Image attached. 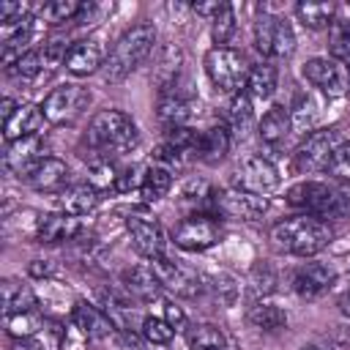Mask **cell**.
Listing matches in <instances>:
<instances>
[{"label": "cell", "mask_w": 350, "mask_h": 350, "mask_svg": "<svg viewBox=\"0 0 350 350\" xmlns=\"http://www.w3.org/2000/svg\"><path fill=\"white\" fill-rule=\"evenodd\" d=\"M107 49H104V41L101 36H88L77 44L68 46V55H66V71L74 74V77H88L98 68H104L107 63Z\"/></svg>", "instance_id": "cell-16"}, {"label": "cell", "mask_w": 350, "mask_h": 350, "mask_svg": "<svg viewBox=\"0 0 350 350\" xmlns=\"http://www.w3.org/2000/svg\"><path fill=\"white\" fill-rule=\"evenodd\" d=\"M211 36L216 46H227L230 38L235 36V8L230 3H221L219 14L211 19Z\"/></svg>", "instance_id": "cell-37"}, {"label": "cell", "mask_w": 350, "mask_h": 350, "mask_svg": "<svg viewBox=\"0 0 350 350\" xmlns=\"http://www.w3.org/2000/svg\"><path fill=\"white\" fill-rule=\"evenodd\" d=\"M5 328L14 339H30L44 328V320L38 312H22V314H8L5 317Z\"/></svg>", "instance_id": "cell-38"}, {"label": "cell", "mask_w": 350, "mask_h": 350, "mask_svg": "<svg viewBox=\"0 0 350 350\" xmlns=\"http://www.w3.org/2000/svg\"><path fill=\"white\" fill-rule=\"evenodd\" d=\"M82 221L79 216H68L63 211L57 213H44L36 219V241L38 243H60V241H77L82 235Z\"/></svg>", "instance_id": "cell-20"}, {"label": "cell", "mask_w": 350, "mask_h": 350, "mask_svg": "<svg viewBox=\"0 0 350 350\" xmlns=\"http://www.w3.org/2000/svg\"><path fill=\"white\" fill-rule=\"evenodd\" d=\"M331 238H334L331 227L323 219L306 213L282 219L271 227V243L295 257H314L331 243Z\"/></svg>", "instance_id": "cell-2"}, {"label": "cell", "mask_w": 350, "mask_h": 350, "mask_svg": "<svg viewBox=\"0 0 350 350\" xmlns=\"http://www.w3.org/2000/svg\"><path fill=\"white\" fill-rule=\"evenodd\" d=\"M197 112V98L191 90H186L180 85V79L175 85H170L167 90L159 93V101H156V118L159 123L170 131V129H180L186 126Z\"/></svg>", "instance_id": "cell-13"}, {"label": "cell", "mask_w": 350, "mask_h": 350, "mask_svg": "<svg viewBox=\"0 0 350 350\" xmlns=\"http://www.w3.org/2000/svg\"><path fill=\"white\" fill-rule=\"evenodd\" d=\"M90 104V90L79 82H63L57 85L55 90L46 93L41 109H44V118L55 126H63V123H74Z\"/></svg>", "instance_id": "cell-8"}, {"label": "cell", "mask_w": 350, "mask_h": 350, "mask_svg": "<svg viewBox=\"0 0 350 350\" xmlns=\"http://www.w3.org/2000/svg\"><path fill=\"white\" fill-rule=\"evenodd\" d=\"M342 142H345V137H342V131L336 126L312 131L309 137H304V142L293 153V172L312 175V172L325 170L328 161H331V156L336 153V148Z\"/></svg>", "instance_id": "cell-5"}, {"label": "cell", "mask_w": 350, "mask_h": 350, "mask_svg": "<svg viewBox=\"0 0 350 350\" xmlns=\"http://www.w3.org/2000/svg\"><path fill=\"white\" fill-rule=\"evenodd\" d=\"M16 107H19V104H16L14 98H8V96L3 98V104H0V115H3V123H5V120L14 115V112H16Z\"/></svg>", "instance_id": "cell-47"}, {"label": "cell", "mask_w": 350, "mask_h": 350, "mask_svg": "<svg viewBox=\"0 0 350 350\" xmlns=\"http://www.w3.org/2000/svg\"><path fill=\"white\" fill-rule=\"evenodd\" d=\"M27 273H30L33 279H52V276L57 273V262H52V260H46V257H36V260L27 262Z\"/></svg>", "instance_id": "cell-44"}, {"label": "cell", "mask_w": 350, "mask_h": 350, "mask_svg": "<svg viewBox=\"0 0 350 350\" xmlns=\"http://www.w3.org/2000/svg\"><path fill=\"white\" fill-rule=\"evenodd\" d=\"M219 8H221V3H194L191 5V11L197 16H205V19H213L219 14Z\"/></svg>", "instance_id": "cell-46"}, {"label": "cell", "mask_w": 350, "mask_h": 350, "mask_svg": "<svg viewBox=\"0 0 350 350\" xmlns=\"http://www.w3.org/2000/svg\"><path fill=\"white\" fill-rule=\"evenodd\" d=\"M88 148L96 153V159H115L129 153L139 142V131L123 109H101L90 118L85 131Z\"/></svg>", "instance_id": "cell-1"}, {"label": "cell", "mask_w": 350, "mask_h": 350, "mask_svg": "<svg viewBox=\"0 0 350 350\" xmlns=\"http://www.w3.org/2000/svg\"><path fill=\"white\" fill-rule=\"evenodd\" d=\"M252 38H254V49L265 57L284 60L295 52L293 25L284 16H276V14H268V11H262V16H257V22L252 27Z\"/></svg>", "instance_id": "cell-6"}, {"label": "cell", "mask_w": 350, "mask_h": 350, "mask_svg": "<svg viewBox=\"0 0 350 350\" xmlns=\"http://www.w3.org/2000/svg\"><path fill=\"white\" fill-rule=\"evenodd\" d=\"M290 129H293V123H290V109H287L284 104H273V107L262 115V120H260V126H257L260 139H262L265 145H282L284 137L290 134Z\"/></svg>", "instance_id": "cell-26"}, {"label": "cell", "mask_w": 350, "mask_h": 350, "mask_svg": "<svg viewBox=\"0 0 350 350\" xmlns=\"http://www.w3.org/2000/svg\"><path fill=\"white\" fill-rule=\"evenodd\" d=\"M123 284L129 287V293H134L139 301H150L161 293V284L156 279V273L150 271V265H134L123 273Z\"/></svg>", "instance_id": "cell-31"}, {"label": "cell", "mask_w": 350, "mask_h": 350, "mask_svg": "<svg viewBox=\"0 0 350 350\" xmlns=\"http://www.w3.org/2000/svg\"><path fill=\"white\" fill-rule=\"evenodd\" d=\"M25 183L36 191L44 194H60L63 189H68V167L63 159L57 156H44L38 164L30 167V172L25 175Z\"/></svg>", "instance_id": "cell-19"}, {"label": "cell", "mask_w": 350, "mask_h": 350, "mask_svg": "<svg viewBox=\"0 0 350 350\" xmlns=\"http://www.w3.org/2000/svg\"><path fill=\"white\" fill-rule=\"evenodd\" d=\"M331 284H334V271L323 262H301L290 271V287L295 290V295L306 301L325 295Z\"/></svg>", "instance_id": "cell-17"}, {"label": "cell", "mask_w": 350, "mask_h": 350, "mask_svg": "<svg viewBox=\"0 0 350 350\" xmlns=\"http://www.w3.org/2000/svg\"><path fill=\"white\" fill-rule=\"evenodd\" d=\"M82 5L85 3H77V0H52V3H44L38 8V16L46 25H66V22H77L79 19Z\"/></svg>", "instance_id": "cell-36"}, {"label": "cell", "mask_w": 350, "mask_h": 350, "mask_svg": "<svg viewBox=\"0 0 350 350\" xmlns=\"http://www.w3.org/2000/svg\"><path fill=\"white\" fill-rule=\"evenodd\" d=\"M325 172L334 175V178H339V180H350V142L347 139L336 148V153L331 156Z\"/></svg>", "instance_id": "cell-42"}, {"label": "cell", "mask_w": 350, "mask_h": 350, "mask_svg": "<svg viewBox=\"0 0 350 350\" xmlns=\"http://www.w3.org/2000/svg\"><path fill=\"white\" fill-rule=\"evenodd\" d=\"M249 323L254 325V328H260V331H282V328H287V312L282 309V306H276V304H265V301H260V304H254L252 309H249Z\"/></svg>", "instance_id": "cell-35"}, {"label": "cell", "mask_w": 350, "mask_h": 350, "mask_svg": "<svg viewBox=\"0 0 350 350\" xmlns=\"http://www.w3.org/2000/svg\"><path fill=\"white\" fill-rule=\"evenodd\" d=\"M186 345H189V350H230L227 347V336L213 323H194V325H189Z\"/></svg>", "instance_id": "cell-33"}, {"label": "cell", "mask_w": 350, "mask_h": 350, "mask_svg": "<svg viewBox=\"0 0 350 350\" xmlns=\"http://www.w3.org/2000/svg\"><path fill=\"white\" fill-rule=\"evenodd\" d=\"M71 320L74 325L88 336V339H104L115 331V323L109 320V314L101 306H93L88 301H77L71 309Z\"/></svg>", "instance_id": "cell-21"}, {"label": "cell", "mask_w": 350, "mask_h": 350, "mask_svg": "<svg viewBox=\"0 0 350 350\" xmlns=\"http://www.w3.org/2000/svg\"><path fill=\"white\" fill-rule=\"evenodd\" d=\"M186 156L180 153V150H175L170 142H161L156 150H153V164H159V167H164V170H170L172 175L175 172H180L183 167H186Z\"/></svg>", "instance_id": "cell-41"}, {"label": "cell", "mask_w": 350, "mask_h": 350, "mask_svg": "<svg viewBox=\"0 0 350 350\" xmlns=\"http://www.w3.org/2000/svg\"><path fill=\"white\" fill-rule=\"evenodd\" d=\"M180 63H183V55H180V49L175 44H167L159 52V63L153 68V82H156L159 93L167 90L170 85H175L180 79Z\"/></svg>", "instance_id": "cell-29"}, {"label": "cell", "mask_w": 350, "mask_h": 350, "mask_svg": "<svg viewBox=\"0 0 350 350\" xmlns=\"http://www.w3.org/2000/svg\"><path fill=\"white\" fill-rule=\"evenodd\" d=\"M328 44H331V57L345 63L350 55V5L336 8V16L328 27Z\"/></svg>", "instance_id": "cell-32"}, {"label": "cell", "mask_w": 350, "mask_h": 350, "mask_svg": "<svg viewBox=\"0 0 350 350\" xmlns=\"http://www.w3.org/2000/svg\"><path fill=\"white\" fill-rule=\"evenodd\" d=\"M345 66H347V71H350V55H347V60H345Z\"/></svg>", "instance_id": "cell-50"}, {"label": "cell", "mask_w": 350, "mask_h": 350, "mask_svg": "<svg viewBox=\"0 0 350 350\" xmlns=\"http://www.w3.org/2000/svg\"><path fill=\"white\" fill-rule=\"evenodd\" d=\"M164 320H167L175 331L186 325V314H183V309H180V306H175L172 301H164Z\"/></svg>", "instance_id": "cell-45"}, {"label": "cell", "mask_w": 350, "mask_h": 350, "mask_svg": "<svg viewBox=\"0 0 350 350\" xmlns=\"http://www.w3.org/2000/svg\"><path fill=\"white\" fill-rule=\"evenodd\" d=\"M57 205L68 216H88L98 205V189L90 183H71L57 194Z\"/></svg>", "instance_id": "cell-23"}, {"label": "cell", "mask_w": 350, "mask_h": 350, "mask_svg": "<svg viewBox=\"0 0 350 350\" xmlns=\"http://www.w3.org/2000/svg\"><path fill=\"white\" fill-rule=\"evenodd\" d=\"M205 74L211 79V85L221 93H241V88L246 85V63L243 55L232 46H213L205 52Z\"/></svg>", "instance_id": "cell-4"}, {"label": "cell", "mask_w": 350, "mask_h": 350, "mask_svg": "<svg viewBox=\"0 0 350 350\" xmlns=\"http://www.w3.org/2000/svg\"><path fill=\"white\" fill-rule=\"evenodd\" d=\"M172 189V172L159 167V164H150L145 172H142V180H139V197L142 202H159L170 194Z\"/></svg>", "instance_id": "cell-28"}, {"label": "cell", "mask_w": 350, "mask_h": 350, "mask_svg": "<svg viewBox=\"0 0 350 350\" xmlns=\"http://www.w3.org/2000/svg\"><path fill=\"white\" fill-rule=\"evenodd\" d=\"M268 211V197L243 191V189H221L213 194V208L211 213L219 219H238V221H257Z\"/></svg>", "instance_id": "cell-10"}, {"label": "cell", "mask_w": 350, "mask_h": 350, "mask_svg": "<svg viewBox=\"0 0 350 350\" xmlns=\"http://www.w3.org/2000/svg\"><path fill=\"white\" fill-rule=\"evenodd\" d=\"M339 309H342V314H347V317H350V287L339 295Z\"/></svg>", "instance_id": "cell-49"}, {"label": "cell", "mask_w": 350, "mask_h": 350, "mask_svg": "<svg viewBox=\"0 0 350 350\" xmlns=\"http://www.w3.org/2000/svg\"><path fill=\"white\" fill-rule=\"evenodd\" d=\"M219 221L211 213H191L175 227V246L186 252H202L211 249L219 241Z\"/></svg>", "instance_id": "cell-15"}, {"label": "cell", "mask_w": 350, "mask_h": 350, "mask_svg": "<svg viewBox=\"0 0 350 350\" xmlns=\"http://www.w3.org/2000/svg\"><path fill=\"white\" fill-rule=\"evenodd\" d=\"M139 331H142V339H145L148 345H170L172 336H175V328H172L164 317H159V314H148V317L142 320Z\"/></svg>", "instance_id": "cell-39"}, {"label": "cell", "mask_w": 350, "mask_h": 350, "mask_svg": "<svg viewBox=\"0 0 350 350\" xmlns=\"http://www.w3.org/2000/svg\"><path fill=\"white\" fill-rule=\"evenodd\" d=\"M276 82H279V71L276 66L271 63H260L249 71L246 77V96L249 98H257V101H268L276 90Z\"/></svg>", "instance_id": "cell-30"}, {"label": "cell", "mask_w": 350, "mask_h": 350, "mask_svg": "<svg viewBox=\"0 0 350 350\" xmlns=\"http://www.w3.org/2000/svg\"><path fill=\"white\" fill-rule=\"evenodd\" d=\"M304 77L314 88H320L328 98H339L350 93V71L342 60L325 55V57H312L304 63Z\"/></svg>", "instance_id": "cell-12"}, {"label": "cell", "mask_w": 350, "mask_h": 350, "mask_svg": "<svg viewBox=\"0 0 350 350\" xmlns=\"http://www.w3.org/2000/svg\"><path fill=\"white\" fill-rule=\"evenodd\" d=\"M252 282H254L257 290L268 293V290H273V284H276V273H273V268H271L268 262H257V265L252 268Z\"/></svg>", "instance_id": "cell-43"}, {"label": "cell", "mask_w": 350, "mask_h": 350, "mask_svg": "<svg viewBox=\"0 0 350 350\" xmlns=\"http://www.w3.org/2000/svg\"><path fill=\"white\" fill-rule=\"evenodd\" d=\"M230 145H232V134H230V129H227L224 123L211 126V129L200 131L197 159H200V161H211V164H213V161H221V159L227 156Z\"/></svg>", "instance_id": "cell-25"}, {"label": "cell", "mask_w": 350, "mask_h": 350, "mask_svg": "<svg viewBox=\"0 0 350 350\" xmlns=\"http://www.w3.org/2000/svg\"><path fill=\"white\" fill-rule=\"evenodd\" d=\"M44 159V139L41 134H33V137H22V139H14V142H5V150H3V170L8 175H19L25 178L30 172L33 164H38Z\"/></svg>", "instance_id": "cell-18"}, {"label": "cell", "mask_w": 350, "mask_h": 350, "mask_svg": "<svg viewBox=\"0 0 350 350\" xmlns=\"http://www.w3.org/2000/svg\"><path fill=\"white\" fill-rule=\"evenodd\" d=\"M44 109L36 107V104H19L16 112L3 123V137L5 142H14V139H22V137H33V134H41V126H44Z\"/></svg>", "instance_id": "cell-22"}, {"label": "cell", "mask_w": 350, "mask_h": 350, "mask_svg": "<svg viewBox=\"0 0 350 350\" xmlns=\"http://www.w3.org/2000/svg\"><path fill=\"white\" fill-rule=\"evenodd\" d=\"M287 202L298 211H304L306 216H334L342 213V191H336L334 186L323 183V180H301L295 186H290L287 191Z\"/></svg>", "instance_id": "cell-7"}, {"label": "cell", "mask_w": 350, "mask_h": 350, "mask_svg": "<svg viewBox=\"0 0 350 350\" xmlns=\"http://www.w3.org/2000/svg\"><path fill=\"white\" fill-rule=\"evenodd\" d=\"M279 183H282L279 170L265 156H243L232 170V186L252 191V194H260V197L276 191Z\"/></svg>", "instance_id": "cell-9"}, {"label": "cell", "mask_w": 350, "mask_h": 350, "mask_svg": "<svg viewBox=\"0 0 350 350\" xmlns=\"http://www.w3.org/2000/svg\"><path fill=\"white\" fill-rule=\"evenodd\" d=\"M224 126L230 129L232 139H246L252 126H254V109H252V98L241 90L235 96H230V104H227V118H224Z\"/></svg>", "instance_id": "cell-24"}, {"label": "cell", "mask_w": 350, "mask_h": 350, "mask_svg": "<svg viewBox=\"0 0 350 350\" xmlns=\"http://www.w3.org/2000/svg\"><path fill=\"white\" fill-rule=\"evenodd\" d=\"M126 230L131 235L134 249L145 260H153V257L164 254V230L148 208H131L129 216H126Z\"/></svg>", "instance_id": "cell-11"}, {"label": "cell", "mask_w": 350, "mask_h": 350, "mask_svg": "<svg viewBox=\"0 0 350 350\" xmlns=\"http://www.w3.org/2000/svg\"><path fill=\"white\" fill-rule=\"evenodd\" d=\"M148 265H150V271L156 273L159 284L167 287V290H172L175 295H183V298L200 295L202 279H200V273L191 271L189 265H183V262H178V260H170V257H164V254L148 260Z\"/></svg>", "instance_id": "cell-14"}, {"label": "cell", "mask_w": 350, "mask_h": 350, "mask_svg": "<svg viewBox=\"0 0 350 350\" xmlns=\"http://www.w3.org/2000/svg\"><path fill=\"white\" fill-rule=\"evenodd\" d=\"M301 350H339V347L331 345V342H309V345H304Z\"/></svg>", "instance_id": "cell-48"}, {"label": "cell", "mask_w": 350, "mask_h": 350, "mask_svg": "<svg viewBox=\"0 0 350 350\" xmlns=\"http://www.w3.org/2000/svg\"><path fill=\"white\" fill-rule=\"evenodd\" d=\"M314 118H317V109H314V101L304 93L295 96L293 107H290V123L295 131H309L314 126Z\"/></svg>", "instance_id": "cell-40"}, {"label": "cell", "mask_w": 350, "mask_h": 350, "mask_svg": "<svg viewBox=\"0 0 350 350\" xmlns=\"http://www.w3.org/2000/svg\"><path fill=\"white\" fill-rule=\"evenodd\" d=\"M295 16L304 27L309 30H323L331 27L334 16H336V5L334 3H298L295 5Z\"/></svg>", "instance_id": "cell-34"}, {"label": "cell", "mask_w": 350, "mask_h": 350, "mask_svg": "<svg viewBox=\"0 0 350 350\" xmlns=\"http://www.w3.org/2000/svg\"><path fill=\"white\" fill-rule=\"evenodd\" d=\"M153 44H156V27L142 22V25H134L129 27L112 46L104 68H101V77L104 82L109 85H118L123 82L131 71H137L142 66V60L153 52Z\"/></svg>", "instance_id": "cell-3"}, {"label": "cell", "mask_w": 350, "mask_h": 350, "mask_svg": "<svg viewBox=\"0 0 350 350\" xmlns=\"http://www.w3.org/2000/svg\"><path fill=\"white\" fill-rule=\"evenodd\" d=\"M22 312H38V298L27 284L5 279L3 282V317L22 314Z\"/></svg>", "instance_id": "cell-27"}]
</instances>
